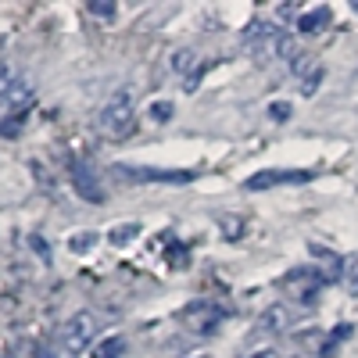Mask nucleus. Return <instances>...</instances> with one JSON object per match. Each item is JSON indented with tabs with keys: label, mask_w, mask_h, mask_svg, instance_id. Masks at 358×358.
I'll return each instance as SVG.
<instances>
[{
	"label": "nucleus",
	"mask_w": 358,
	"mask_h": 358,
	"mask_svg": "<svg viewBox=\"0 0 358 358\" xmlns=\"http://www.w3.org/2000/svg\"><path fill=\"white\" fill-rule=\"evenodd\" d=\"M244 50L255 57V62H273V57H290L294 62V47H290V36L283 29L268 25V22H251L248 33H244Z\"/></svg>",
	"instance_id": "nucleus-1"
},
{
	"label": "nucleus",
	"mask_w": 358,
	"mask_h": 358,
	"mask_svg": "<svg viewBox=\"0 0 358 358\" xmlns=\"http://www.w3.org/2000/svg\"><path fill=\"white\" fill-rule=\"evenodd\" d=\"M97 129H101V136H108V140L129 136V129H133V90H122V94H115V97L104 104V111H101V118H97Z\"/></svg>",
	"instance_id": "nucleus-2"
},
{
	"label": "nucleus",
	"mask_w": 358,
	"mask_h": 358,
	"mask_svg": "<svg viewBox=\"0 0 358 358\" xmlns=\"http://www.w3.org/2000/svg\"><path fill=\"white\" fill-rule=\"evenodd\" d=\"M115 176L129 179V183H172V187H183L194 183V172L190 169H147V165H115Z\"/></svg>",
	"instance_id": "nucleus-3"
},
{
	"label": "nucleus",
	"mask_w": 358,
	"mask_h": 358,
	"mask_svg": "<svg viewBox=\"0 0 358 358\" xmlns=\"http://www.w3.org/2000/svg\"><path fill=\"white\" fill-rule=\"evenodd\" d=\"M94 334H97V319L90 315V312H79V315H72V319L65 322L62 344H65L69 351H83L90 341H94Z\"/></svg>",
	"instance_id": "nucleus-4"
},
{
	"label": "nucleus",
	"mask_w": 358,
	"mask_h": 358,
	"mask_svg": "<svg viewBox=\"0 0 358 358\" xmlns=\"http://www.w3.org/2000/svg\"><path fill=\"white\" fill-rule=\"evenodd\" d=\"M283 283H287V287H294V297H297L301 305H315L319 290H322L326 283H330V276L312 273V268H297V273H290Z\"/></svg>",
	"instance_id": "nucleus-5"
},
{
	"label": "nucleus",
	"mask_w": 358,
	"mask_h": 358,
	"mask_svg": "<svg viewBox=\"0 0 358 358\" xmlns=\"http://www.w3.org/2000/svg\"><path fill=\"white\" fill-rule=\"evenodd\" d=\"M280 183H312V172L305 169H268V172H255L248 179V190H268V187H280Z\"/></svg>",
	"instance_id": "nucleus-6"
},
{
	"label": "nucleus",
	"mask_w": 358,
	"mask_h": 358,
	"mask_svg": "<svg viewBox=\"0 0 358 358\" xmlns=\"http://www.w3.org/2000/svg\"><path fill=\"white\" fill-rule=\"evenodd\" d=\"M222 319H226V308H219V305H212V301H194V305L183 308V322L190 326V330H197V334L215 330Z\"/></svg>",
	"instance_id": "nucleus-7"
},
{
	"label": "nucleus",
	"mask_w": 358,
	"mask_h": 358,
	"mask_svg": "<svg viewBox=\"0 0 358 358\" xmlns=\"http://www.w3.org/2000/svg\"><path fill=\"white\" fill-rule=\"evenodd\" d=\"M72 183H76V194L79 197H86V201H94V204H101L104 201V190H101V183H97V176H94V169H90L86 162H72Z\"/></svg>",
	"instance_id": "nucleus-8"
},
{
	"label": "nucleus",
	"mask_w": 358,
	"mask_h": 358,
	"mask_svg": "<svg viewBox=\"0 0 358 358\" xmlns=\"http://www.w3.org/2000/svg\"><path fill=\"white\" fill-rule=\"evenodd\" d=\"M290 72L297 76V83H301V94L312 97V94H315V86H319V79H322V65L312 62V57H305V54H297Z\"/></svg>",
	"instance_id": "nucleus-9"
},
{
	"label": "nucleus",
	"mask_w": 358,
	"mask_h": 358,
	"mask_svg": "<svg viewBox=\"0 0 358 358\" xmlns=\"http://www.w3.org/2000/svg\"><path fill=\"white\" fill-rule=\"evenodd\" d=\"M330 18H334L330 8H315V11H308V15L297 18V29H301V33H319L322 25H330Z\"/></svg>",
	"instance_id": "nucleus-10"
},
{
	"label": "nucleus",
	"mask_w": 358,
	"mask_h": 358,
	"mask_svg": "<svg viewBox=\"0 0 358 358\" xmlns=\"http://www.w3.org/2000/svg\"><path fill=\"white\" fill-rule=\"evenodd\" d=\"M287 322H290V312H287L283 305H273V308L262 315V326H265V330H273V334L287 330Z\"/></svg>",
	"instance_id": "nucleus-11"
},
{
	"label": "nucleus",
	"mask_w": 358,
	"mask_h": 358,
	"mask_svg": "<svg viewBox=\"0 0 358 358\" xmlns=\"http://www.w3.org/2000/svg\"><path fill=\"white\" fill-rule=\"evenodd\" d=\"M126 355V341L122 337H108L94 348V358H122Z\"/></svg>",
	"instance_id": "nucleus-12"
},
{
	"label": "nucleus",
	"mask_w": 358,
	"mask_h": 358,
	"mask_svg": "<svg viewBox=\"0 0 358 358\" xmlns=\"http://www.w3.org/2000/svg\"><path fill=\"white\" fill-rule=\"evenodd\" d=\"M22 83V76H18V69H11V65H0V104H4V97L11 94V90Z\"/></svg>",
	"instance_id": "nucleus-13"
},
{
	"label": "nucleus",
	"mask_w": 358,
	"mask_h": 358,
	"mask_svg": "<svg viewBox=\"0 0 358 358\" xmlns=\"http://www.w3.org/2000/svg\"><path fill=\"white\" fill-rule=\"evenodd\" d=\"M190 69H197V54H194V50H176V54H172V72L183 76V72H190Z\"/></svg>",
	"instance_id": "nucleus-14"
},
{
	"label": "nucleus",
	"mask_w": 358,
	"mask_h": 358,
	"mask_svg": "<svg viewBox=\"0 0 358 358\" xmlns=\"http://www.w3.org/2000/svg\"><path fill=\"white\" fill-rule=\"evenodd\" d=\"M136 233H140V226H136V222H126V226H115V229H111V236H108V241H111V244H118V248H122V244H129V241H133Z\"/></svg>",
	"instance_id": "nucleus-15"
},
{
	"label": "nucleus",
	"mask_w": 358,
	"mask_h": 358,
	"mask_svg": "<svg viewBox=\"0 0 358 358\" xmlns=\"http://www.w3.org/2000/svg\"><path fill=\"white\" fill-rule=\"evenodd\" d=\"M94 244H97V233H76L72 241H69V248L76 251V255H86V251H94Z\"/></svg>",
	"instance_id": "nucleus-16"
},
{
	"label": "nucleus",
	"mask_w": 358,
	"mask_h": 358,
	"mask_svg": "<svg viewBox=\"0 0 358 358\" xmlns=\"http://www.w3.org/2000/svg\"><path fill=\"white\" fill-rule=\"evenodd\" d=\"M351 334H355V326H351V322H341V326H337V330L330 334V341H326V348H322V355H334V348H337L341 341H348Z\"/></svg>",
	"instance_id": "nucleus-17"
},
{
	"label": "nucleus",
	"mask_w": 358,
	"mask_h": 358,
	"mask_svg": "<svg viewBox=\"0 0 358 358\" xmlns=\"http://www.w3.org/2000/svg\"><path fill=\"white\" fill-rule=\"evenodd\" d=\"M22 118H25V115H8V118H0V136H18V133H22Z\"/></svg>",
	"instance_id": "nucleus-18"
},
{
	"label": "nucleus",
	"mask_w": 358,
	"mask_h": 358,
	"mask_svg": "<svg viewBox=\"0 0 358 358\" xmlns=\"http://www.w3.org/2000/svg\"><path fill=\"white\" fill-rule=\"evenodd\" d=\"M86 11H90V15H97V18H111L118 8L111 4V0H90V4H86Z\"/></svg>",
	"instance_id": "nucleus-19"
},
{
	"label": "nucleus",
	"mask_w": 358,
	"mask_h": 358,
	"mask_svg": "<svg viewBox=\"0 0 358 358\" xmlns=\"http://www.w3.org/2000/svg\"><path fill=\"white\" fill-rule=\"evenodd\" d=\"M151 118H158V122L172 118V104H155V108H151Z\"/></svg>",
	"instance_id": "nucleus-20"
},
{
	"label": "nucleus",
	"mask_w": 358,
	"mask_h": 358,
	"mask_svg": "<svg viewBox=\"0 0 358 358\" xmlns=\"http://www.w3.org/2000/svg\"><path fill=\"white\" fill-rule=\"evenodd\" d=\"M273 118H280V122H283V118H290V108L287 104H273Z\"/></svg>",
	"instance_id": "nucleus-21"
},
{
	"label": "nucleus",
	"mask_w": 358,
	"mask_h": 358,
	"mask_svg": "<svg viewBox=\"0 0 358 358\" xmlns=\"http://www.w3.org/2000/svg\"><path fill=\"white\" fill-rule=\"evenodd\" d=\"M29 244H33V248H36V251H40V255H43V258H47V255H50V251H47V244H43V241H40V236H33V241H29Z\"/></svg>",
	"instance_id": "nucleus-22"
},
{
	"label": "nucleus",
	"mask_w": 358,
	"mask_h": 358,
	"mask_svg": "<svg viewBox=\"0 0 358 358\" xmlns=\"http://www.w3.org/2000/svg\"><path fill=\"white\" fill-rule=\"evenodd\" d=\"M280 18H294V4H280Z\"/></svg>",
	"instance_id": "nucleus-23"
},
{
	"label": "nucleus",
	"mask_w": 358,
	"mask_h": 358,
	"mask_svg": "<svg viewBox=\"0 0 358 358\" xmlns=\"http://www.w3.org/2000/svg\"><path fill=\"white\" fill-rule=\"evenodd\" d=\"M248 358H268V355H248Z\"/></svg>",
	"instance_id": "nucleus-24"
},
{
	"label": "nucleus",
	"mask_w": 358,
	"mask_h": 358,
	"mask_svg": "<svg viewBox=\"0 0 358 358\" xmlns=\"http://www.w3.org/2000/svg\"><path fill=\"white\" fill-rule=\"evenodd\" d=\"M43 358H54V355H43Z\"/></svg>",
	"instance_id": "nucleus-25"
}]
</instances>
